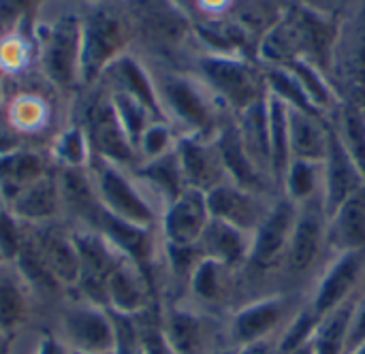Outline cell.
I'll return each mask as SVG.
<instances>
[{"label": "cell", "instance_id": "6da1fadb", "mask_svg": "<svg viewBox=\"0 0 365 354\" xmlns=\"http://www.w3.org/2000/svg\"><path fill=\"white\" fill-rule=\"evenodd\" d=\"M36 62L43 79L62 96L81 92V9L62 0L53 13L34 15Z\"/></svg>", "mask_w": 365, "mask_h": 354}, {"label": "cell", "instance_id": "7a4b0ae2", "mask_svg": "<svg viewBox=\"0 0 365 354\" xmlns=\"http://www.w3.org/2000/svg\"><path fill=\"white\" fill-rule=\"evenodd\" d=\"M158 103L165 122L173 126L178 137L214 139L220 122V105L197 75L158 68L152 71Z\"/></svg>", "mask_w": 365, "mask_h": 354}, {"label": "cell", "instance_id": "3957f363", "mask_svg": "<svg viewBox=\"0 0 365 354\" xmlns=\"http://www.w3.org/2000/svg\"><path fill=\"white\" fill-rule=\"evenodd\" d=\"M73 115V120L81 126L94 158L107 160L128 171L139 165V154L120 122L109 90L101 81L81 90Z\"/></svg>", "mask_w": 365, "mask_h": 354}, {"label": "cell", "instance_id": "277c9868", "mask_svg": "<svg viewBox=\"0 0 365 354\" xmlns=\"http://www.w3.org/2000/svg\"><path fill=\"white\" fill-rule=\"evenodd\" d=\"M58 98H62V94L53 90L41 73L17 81L15 92L2 98L0 109L24 147L47 150L66 126L60 124Z\"/></svg>", "mask_w": 365, "mask_h": 354}, {"label": "cell", "instance_id": "5b68a950", "mask_svg": "<svg viewBox=\"0 0 365 354\" xmlns=\"http://www.w3.org/2000/svg\"><path fill=\"white\" fill-rule=\"evenodd\" d=\"M81 9V90L94 85L101 73L135 43L130 21L118 0Z\"/></svg>", "mask_w": 365, "mask_h": 354}, {"label": "cell", "instance_id": "8992f818", "mask_svg": "<svg viewBox=\"0 0 365 354\" xmlns=\"http://www.w3.org/2000/svg\"><path fill=\"white\" fill-rule=\"evenodd\" d=\"M88 173L92 177L96 199L105 212L124 222L158 231L163 207L128 169L92 156Z\"/></svg>", "mask_w": 365, "mask_h": 354}, {"label": "cell", "instance_id": "52a82bcc", "mask_svg": "<svg viewBox=\"0 0 365 354\" xmlns=\"http://www.w3.org/2000/svg\"><path fill=\"white\" fill-rule=\"evenodd\" d=\"M195 75L229 113H242L267 96L265 73L240 56L199 53Z\"/></svg>", "mask_w": 365, "mask_h": 354}, {"label": "cell", "instance_id": "ba28073f", "mask_svg": "<svg viewBox=\"0 0 365 354\" xmlns=\"http://www.w3.org/2000/svg\"><path fill=\"white\" fill-rule=\"evenodd\" d=\"M120 4L130 21L133 38L156 53L169 56L184 49L192 34V24L175 0H122Z\"/></svg>", "mask_w": 365, "mask_h": 354}, {"label": "cell", "instance_id": "9c48e42d", "mask_svg": "<svg viewBox=\"0 0 365 354\" xmlns=\"http://www.w3.org/2000/svg\"><path fill=\"white\" fill-rule=\"evenodd\" d=\"M60 340L86 354H111L115 348V323L109 310L92 306L83 299L64 306L60 314Z\"/></svg>", "mask_w": 365, "mask_h": 354}, {"label": "cell", "instance_id": "30bf717a", "mask_svg": "<svg viewBox=\"0 0 365 354\" xmlns=\"http://www.w3.org/2000/svg\"><path fill=\"white\" fill-rule=\"evenodd\" d=\"M325 250H329L327 212L323 207V199L319 197L297 205V218L289 239L284 267L293 276H306L319 265Z\"/></svg>", "mask_w": 365, "mask_h": 354}, {"label": "cell", "instance_id": "8fae6325", "mask_svg": "<svg viewBox=\"0 0 365 354\" xmlns=\"http://www.w3.org/2000/svg\"><path fill=\"white\" fill-rule=\"evenodd\" d=\"M297 218V205L287 197H276L267 216L250 237L248 265L259 271H272L284 265L289 239Z\"/></svg>", "mask_w": 365, "mask_h": 354}, {"label": "cell", "instance_id": "7c38bea8", "mask_svg": "<svg viewBox=\"0 0 365 354\" xmlns=\"http://www.w3.org/2000/svg\"><path fill=\"white\" fill-rule=\"evenodd\" d=\"M214 143L218 147L222 167L227 171V179L244 190H250L255 194H263V197H280L276 186L272 184V179L255 165V160L248 156L242 137H240V128L237 122L233 118V113H229V118H222L216 135H214Z\"/></svg>", "mask_w": 365, "mask_h": 354}, {"label": "cell", "instance_id": "4fadbf2b", "mask_svg": "<svg viewBox=\"0 0 365 354\" xmlns=\"http://www.w3.org/2000/svg\"><path fill=\"white\" fill-rule=\"evenodd\" d=\"M26 227L56 282L64 291H75L79 282V252L71 233V224L64 220H53Z\"/></svg>", "mask_w": 365, "mask_h": 354}, {"label": "cell", "instance_id": "5bb4252c", "mask_svg": "<svg viewBox=\"0 0 365 354\" xmlns=\"http://www.w3.org/2000/svg\"><path fill=\"white\" fill-rule=\"evenodd\" d=\"M205 201H207V209H210L212 218L222 220V222L252 235L259 229V224L263 222V218L267 216L276 197L255 194L250 190H244V188L231 184V182H225V184L212 188L210 192H205Z\"/></svg>", "mask_w": 365, "mask_h": 354}, {"label": "cell", "instance_id": "9a60e30c", "mask_svg": "<svg viewBox=\"0 0 365 354\" xmlns=\"http://www.w3.org/2000/svg\"><path fill=\"white\" fill-rule=\"evenodd\" d=\"M210 218L205 192L186 188L175 201L165 205L158 222V235L163 237V244L197 246Z\"/></svg>", "mask_w": 365, "mask_h": 354}, {"label": "cell", "instance_id": "2e32d148", "mask_svg": "<svg viewBox=\"0 0 365 354\" xmlns=\"http://www.w3.org/2000/svg\"><path fill=\"white\" fill-rule=\"evenodd\" d=\"M107 310L120 316H141L150 308L152 280L128 256L120 252L107 278Z\"/></svg>", "mask_w": 365, "mask_h": 354}, {"label": "cell", "instance_id": "e0dca14e", "mask_svg": "<svg viewBox=\"0 0 365 354\" xmlns=\"http://www.w3.org/2000/svg\"><path fill=\"white\" fill-rule=\"evenodd\" d=\"M321 179H323L321 199H323V207L327 216L334 214L351 194H355L359 188L365 186L364 175L359 173L353 156L342 143L336 126H331L329 152H327L325 162L321 165Z\"/></svg>", "mask_w": 365, "mask_h": 354}, {"label": "cell", "instance_id": "ac0fdd59", "mask_svg": "<svg viewBox=\"0 0 365 354\" xmlns=\"http://www.w3.org/2000/svg\"><path fill=\"white\" fill-rule=\"evenodd\" d=\"M365 269V252H344L336 254L329 267L325 269L317 295L312 297L310 310L323 321L327 314L346 303V297L357 288Z\"/></svg>", "mask_w": 365, "mask_h": 354}, {"label": "cell", "instance_id": "d6986e66", "mask_svg": "<svg viewBox=\"0 0 365 354\" xmlns=\"http://www.w3.org/2000/svg\"><path fill=\"white\" fill-rule=\"evenodd\" d=\"M175 152L188 188L199 192H210L212 188L229 182L214 139L178 137Z\"/></svg>", "mask_w": 365, "mask_h": 354}, {"label": "cell", "instance_id": "ffe728a7", "mask_svg": "<svg viewBox=\"0 0 365 354\" xmlns=\"http://www.w3.org/2000/svg\"><path fill=\"white\" fill-rule=\"evenodd\" d=\"M98 81L109 90V92H122L128 94L133 98H137L139 103H143L156 120H163V109L158 103V94H156V85H154V77L152 71L130 51L122 53L120 58H115L98 77Z\"/></svg>", "mask_w": 365, "mask_h": 354}, {"label": "cell", "instance_id": "44dd1931", "mask_svg": "<svg viewBox=\"0 0 365 354\" xmlns=\"http://www.w3.org/2000/svg\"><path fill=\"white\" fill-rule=\"evenodd\" d=\"M56 165L51 162L47 150L17 147L0 156V199L9 209V203L21 194L28 186L51 173Z\"/></svg>", "mask_w": 365, "mask_h": 354}, {"label": "cell", "instance_id": "7402d4cb", "mask_svg": "<svg viewBox=\"0 0 365 354\" xmlns=\"http://www.w3.org/2000/svg\"><path fill=\"white\" fill-rule=\"evenodd\" d=\"M9 212L24 224H43L64 220L62 194L58 186V169L28 186L9 203Z\"/></svg>", "mask_w": 365, "mask_h": 354}, {"label": "cell", "instance_id": "603a6c76", "mask_svg": "<svg viewBox=\"0 0 365 354\" xmlns=\"http://www.w3.org/2000/svg\"><path fill=\"white\" fill-rule=\"evenodd\" d=\"M329 135L331 126L323 120V115L289 107L291 160L323 165L329 152Z\"/></svg>", "mask_w": 365, "mask_h": 354}, {"label": "cell", "instance_id": "cb8c5ba5", "mask_svg": "<svg viewBox=\"0 0 365 354\" xmlns=\"http://www.w3.org/2000/svg\"><path fill=\"white\" fill-rule=\"evenodd\" d=\"M329 252H365V186L327 216Z\"/></svg>", "mask_w": 365, "mask_h": 354}, {"label": "cell", "instance_id": "d4e9b609", "mask_svg": "<svg viewBox=\"0 0 365 354\" xmlns=\"http://www.w3.org/2000/svg\"><path fill=\"white\" fill-rule=\"evenodd\" d=\"M130 173L156 199V203L163 209H165V205L175 201L188 188L184 182V173H182L175 147L169 150L167 154L158 156V158L139 162Z\"/></svg>", "mask_w": 365, "mask_h": 354}, {"label": "cell", "instance_id": "484cf974", "mask_svg": "<svg viewBox=\"0 0 365 354\" xmlns=\"http://www.w3.org/2000/svg\"><path fill=\"white\" fill-rule=\"evenodd\" d=\"M289 301L284 297H267L259 299L235 314L233 321V338L242 344H255L267 340L287 318Z\"/></svg>", "mask_w": 365, "mask_h": 354}, {"label": "cell", "instance_id": "4316f807", "mask_svg": "<svg viewBox=\"0 0 365 354\" xmlns=\"http://www.w3.org/2000/svg\"><path fill=\"white\" fill-rule=\"evenodd\" d=\"M160 333L171 354H214L210 353L205 318L192 310L171 308L165 314Z\"/></svg>", "mask_w": 365, "mask_h": 354}, {"label": "cell", "instance_id": "83f0119b", "mask_svg": "<svg viewBox=\"0 0 365 354\" xmlns=\"http://www.w3.org/2000/svg\"><path fill=\"white\" fill-rule=\"evenodd\" d=\"M250 237L248 233L210 218L201 239L197 241V250L203 259H212L218 263H225L229 267H235L244 261H248V252H250Z\"/></svg>", "mask_w": 365, "mask_h": 354}, {"label": "cell", "instance_id": "f1b7e54d", "mask_svg": "<svg viewBox=\"0 0 365 354\" xmlns=\"http://www.w3.org/2000/svg\"><path fill=\"white\" fill-rule=\"evenodd\" d=\"M242 143L255 165L272 179V150H269V109L267 96L242 113H233ZM274 184V179H272Z\"/></svg>", "mask_w": 365, "mask_h": 354}, {"label": "cell", "instance_id": "f546056e", "mask_svg": "<svg viewBox=\"0 0 365 354\" xmlns=\"http://www.w3.org/2000/svg\"><path fill=\"white\" fill-rule=\"evenodd\" d=\"M9 263L0 265V335L9 340L28 321V295L26 284L15 269H6Z\"/></svg>", "mask_w": 365, "mask_h": 354}, {"label": "cell", "instance_id": "4dcf8cb0", "mask_svg": "<svg viewBox=\"0 0 365 354\" xmlns=\"http://www.w3.org/2000/svg\"><path fill=\"white\" fill-rule=\"evenodd\" d=\"M233 269L225 263L212 261V259H201L188 280V288L192 299L199 303H210L218 306L229 297L231 284H233Z\"/></svg>", "mask_w": 365, "mask_h": 354}, {"label": "cell", "instance_id": "1f68e13d", "mask_svg": "<svg viewBox=\"0 0 365 354\" xmlns=\"http://www.w3.org/2000/svg\"><path fill=\"white\" fill-rule=\"evenodd\" d=\"M269 109V150H272V179L280 192L284 173L291 165V145H289V107L274 94L267 92Z\"/></svg>", "mask_w": 365, "mask_h": 354}, {"label": "cell", "instance_id": "d6a6232c", "mask_svg": "<svg viewBox=\"0 0 365 354\" xmlns=\"http://www.w3.org/2000/svg\"><path fill=\"white\" fill-rule=\"evenodd\" d=\"M47 154L58 169H88L92 160L86 135L73 118L56 135V139L47 147Z\"/></svg>", "mask_w": 365, "mask_h": 354}, {"label": "cell", "instance_id": "836d02e7", "mask_svg": "<svg viewBox=\"0 0 365 354\" xmlns=\"http://www.w3.org/2000/svg\"><path fill=\"white\" fill-rule=\"evenodd\" d=\"M321 188H323L321 165L306 162V160H291L280 186V194L291 199L295 205H302L306 201L319 199Z\"/></svg>", "mask_w": 365, "mask_h": 354}, {"label": "cell", "instance_id": "e575fe53", "mask_svg": "<svg viewBox=\"0 0 365 354\" xmlns=\"http://www.w3.org/2000/svg\"><path fill=\"white\" fill-rule=\"evenodd\" d=\"M334 126L365 179V109L346 100L340 109L338 124Z\"/></svg>", "mask_w": 365, "mask_h": 354}, {"label": "cell", "instance_id": "d590c367", "mask_svg": "<svg viewBox=\"0 0 365 354\" xmlns=\"http://www.w3.org/2000/svg\"><path fill=\"white\" fill-rule=\"evenodd\" d=\"M284 66H289L293 71V75L302 83V88H304V92H306V96H308V100L317 113L323 115V111L334 109V103H336L334 88L323 77V73L317 64H312L308 60H293Z\"/></svg>", "mask_w": 365, "mask_h": 354}, {"label": "cell", "instance_id": "8d00e7d4", "mask_svg": "<svg viewBox=\"0 0 365 354\" xmlns=\"http://www.w3.org/2000/svg\"><path fill=\"white\" fill-rule=\"evenodd\" d=\"M351 310L353 306L346 301L331 314H327L317 331H314V344L312 353L314 354H344V344H346V331H349V321H351Z\"/></svg>", "mask_w": 365, "mask_h": 354}, {"label": "cell", "instance_id": "74e56055", "mask_svg": "<svg viewBox=\"0 0 365 354\" xmlns=\"http://www.w3.org/2000/svg\"><path fill=\"white\" fill-rule=\"evenodd\" d=\"M109 94H111V100H113L115 111H118V115H120V122H122L126 135L130 137V141H133V145H135V150H137V143H139L143 130H145L152 122H156V118H154V113H152L143 103H139L137 98H133V96H128V94H122V92H109Z\"/></svg>", "mask_w": 365, "mask_h": 354}, {"label": "cell", "instance_id": "f35d334b", "mask_svg": "<svg viewBox=\"0 0 365 354\" xmlns=\"http://www.w3.org/2000/svg\"><path fill=\"white\" fill-rule=\"evenodd\" d=\"M178 143V132L173 130V126L169 122H163V120H156L152 122L139 143H137V154H139V162L143 160H152V158H158L163 154H167L169 150H173Z\"/></svg>", "mask_w": 365, "mask_h": 354}, {"label": "cell", "instance_id": "ab89813d", "mask_svg": "<svg viewBox=\"0 0 365 354\" xmlns=\"http://www.w3.org/2000/svg\"><path fill=\"white\" fill-rule=\"evenodd\" d=\"M19 237H21V224L0 199V259L2 263H13L17 248H19Z\"/></svg>", "mask_w": 365, "mask_h": 354}, {"label": "cell", "instance_id": "60d3db41", "mask_svg": "<svg viewBox=\"0 0 365 354\" xmlns=\"http://www.w3.org/2000/svg\"><path fill=\"white\" fill-rule=\"evenodd\" d=\"M361 344H365V295L357 301V306H353V310H351L344 354H351L353 350H357Z\"/></svg>", "mask_w": 365, "mask_h": 354}, {"label": "cell", "instance_id": "b9f144b4", "mask_svg": "<svg viewBox=\"0 0 365 354\" xmlns=\"http://www.w3.org/2000/svg\"><path fill=\"white\" fill-rule=\"evenodd\" d=\"M17 147H24V143H21L19 137L13 132V128L9 126V122H6V118H4V113H2V109H0V156L13 152V150H17Z\"/></svg>", "mask_w": 365, "mask_h": 354}, {"label": "cell", "instance_id": "7bdbcfd3", "mask_svg": "<svg viewBox=\"0 0 365 354\" xmlns=\"http://www.w3.org/2000/svg\"><path fill=\"white\" fill-rule=\"evenodd\" d=\"M36 354H71V348L60 340V338H43L38 348H36Z\"/></svg>", "mask_w": 365, "mask_h": 354}, {"label": "cell", "instance_id": "ee69618b", "mask_svg": "<svg viewBox=\"0 0 365 354\" xmlns=\"http://www.w3.org/2000/svg\"><path fill=\"white\" fill-rule=\"evenodd\" d=\"M237 354H272V346H269L267 340H263V342H255V344L242 346V350Z\"/></svg>", "mask_w": 365, "mask_h": 354}, {"label": "cell", "instance_id": "f6af8a7d", "mask_svg": "<svg viewBox=\"0 0 365 354\" xmlns=\"http://www.w3.org/2000/svg\"><path fill=\"white\" fill-rule=\"evenodd\" d=\"M77 6H86V4H98V2H107V0H68Z\"/></svg>", "mask_w": 365, "mask_h": 354}, {"label": "cell", "instance_id": "bcb514c9", "mask_svg": "<svg viewBox=\"0 0 365 354\" xmlns=\"http://www.w3.org/2000/svg\"><path fill=\"white\" fill-rule=\"evenodd\" d=\"M2 96H4V88H2V79H0V105H2Z\"/></svg>", "mask_w": 365, "mask_h": 354}, {"label": "cell", "instance_id": "7dc6e473", "mask_svg": "<svg viewBox=\"0 0 365 354\" xmlns=\"http://www.w3.org/2000/svg\"><path fill=\"white\" fill-rule=\"evenodd\" d=\"M214 354H237L235 350H222V353H214Z\"/></svg>", "mask_w": 365, "mask_h": 354}, {"label": "cell", "instance_id": "c3c4849f", "mask_svg": "<svg viewBox=\"0 0 365 354\" xmlns=\"http://www.w3.org/2000/svg\"><path fill=\"white\" fill-rule=\"evenodd\" d=\"M2 342H4V338L0 335V350H2Z\"/></svg>", "mask_w": 365, "mask_h": 354}, {"label": "cell", "instance_id": "681fc988", "mask_svg": "<svg viewBox=\"0 0 365 354\" xmlns=\"http://www.w3.org/2000/svg\"><path fill=\"white\" fill-rule=\"evenodd\" d=\"M71 354H86V353H79V350H71Z\"/></svg>", "mask_w": 365, "mask_h": 354}, {"label": "cell", "instance_id": "f907efd6", "mask_svg": "<svg viewBox=\"0 0 365 354\" xmlns=\"http://www.w3.org/2000/svg\"><path fill=\"white\" fill-rule=\"evenodd\" d=\"M0 265H2V259H0Z\"/></svg>", "mask_w": 365, "mask_h": 354}, {"label": "cell", "instance_id": "816d5d0a", "mask_svg": "<svg viewBox=\"0 0 365 354\" xmlns=\"http://www.w3.org/2000/svg\"><path fill=\"white\" fill-rule=\"evenodd\" d=\"M118 2H122V0H118Z\"/></svg>", "mask_w": 365, "mask_h": 354}]
</instances>
